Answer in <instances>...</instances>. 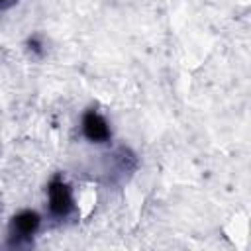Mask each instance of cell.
<instances>
[{"instance_id": "obj_1", "label": "cell", "mask_w": 251, "mask_h": 251, "mask_svg": "<svg viewBox=\"0 0 251 251\" xmlns=\"http://www.w3.org/2000/svg\"><path fill=\"white\" fill-rule=\"evenodd\" d=\"M47 194H49V210L55 218H67L73 210V196H71V188L69 184L55 176L49 186H47Z\"/></svg>"}, {"instance_id": "obj_2", "label": "cell", "mask_w": 251, "mask_h": 251, "mask_svg": "<svg viewBox=\"0 0 251 251\" xmlns=\"http://www.w3.org/2000/svg\"><path fill=\"white\" fill-rule=\"evenodd\" d=\"M82 133L92 143H104V141L110 139L108 122L94 110L84 112V116H82Z\"/></svg>"}, {"instance_id": "obj_3", "label": "cell", "mask_w": 251, "mask_h": 251, "mask_svg": "<svg viewBox=\"0 0 251 251\" xmlns=\"http://www.w3.org/2000/svg\"><path fill=\"white\" fill-rule=\"evenodd\" d=\"M39 216L31 210H24L20 214L14 216L12 220V226H10V235L14 237V243H20L24 239H29L37 227H39Z\"/></svg>"}, {"instance_id": "obj_4", "label": "cell", "mask_w": 251, "mask_h": 251, "mask_svg": "<svg viewBox=\"0 0 251 251\" xmlns=\"http://www.w3.org/2000/svg\"><path fill=\"white\" fill-rule=\"evenodd\" d=\"M27 45H29V49H31L33 53L41 55V43H39V39H37V37H31V39L27 41Z\"/></svg>"}, {"instance_id": "obj_5", "label": "cell", "mask_w": 251, "mask_h": 251, "mask_svg": "<svg viewBox=\"0 0 251 251\" xmlns=\"http://www.w3.org/2000/svg\"><path fill=\"white\" fill-rule=\"evenodd\" d=\"M10 2H14V0H0V6H6V4H10Z\"/></svg>"}]
</instances>
